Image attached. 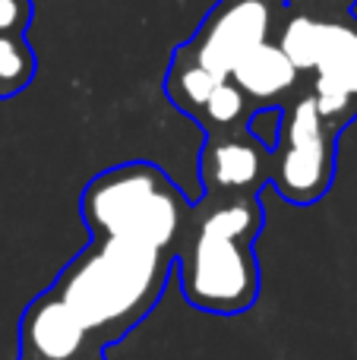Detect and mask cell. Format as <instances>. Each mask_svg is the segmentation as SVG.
Returning <instances> with one entry per match:
<instances>
[{
    "label": "cell",
    "instance_id": "6da1fadb",
    "mask_svg": "<svg viewBox=\"0 0 357 360\" xmlns=\"http://www.w3.org/2000/svg\"><path fill=\"white\" fill-rule=\"evenodd\" d=\"M174 253L133 240H98L79 253L51 294L63 300L89 335L120 338L155 307L168 285Z\"/></svg>",
    "mask_w": 357,
    "mask_h": 360
},
{
    "label": "cell",
    "instance_id": "7a4b0ae2",
    "mask_svg": "<svg viewBox=\"0 0 357 360\" xmlns=\"http://www.w3.org/2000/svg\"><path fill=\"white\" fill-rule=\"evenodd\" d=\"M263 209L253 196H231L190 228L174 253L183 297L206 313L238 316L259 297V266L253 253Z\"/></svg>",
    "mask_w": 357,
    "mask_h": 360
},
{
    "label": "cell",
    "instance_id": "3957f363",
    "mask_svg": "<svg viewBox=\"0 0 357 360\" xmlns=\"http://www.w3.org/2000/svg\"><path fill=\"white\" fill-rule=\"evenodd\" d=\"M187 202L155 165L130 162L105 171L82 193V218L98 240H133L174 253Z\"/></svg>",
    "mask_w": 357,
    "mask_h": 360
},
{
    "label": "cell",
    "instance_id": "277c9868",
    "mask_svg": "<svg viewBox=\"0 0 357 360\" xmlns=\"http://www.w3.org/2000/svg\"><path fill=\"white\" fill-rule=\"evenodd\" d=\"M335 171V149L326 133V120L316 111L313 95L301 98L285 124V149L272 171L275 193L294 205H310L326 196Z\"/></svg>",
    "mask_w": 357,
    "mask_h": 360
},
{
    "label": "cell",
    "instance_id": "5b68a950",
    "mask_svg": "<svg viewBox=\"0 0 357 360\" xmlns=\"http://www.w3.org/2000/svg\"><path fill=\"white\" fill-rule=\"evenodd\" d=\"M266 32H269V6L263 0H240L215 16L196 48V63L219 79H228L231 70L266 41Z\"/></svg>",
    "mask_w": 357,
    "mask_h": 360
},
{
    "label": "cell",
    "instance_id": "8992f818",
    "mask_svg": "<svg viewBox=\"0 0 357 360\" xmlns=\"http://www.w3.org/2000/svg\"><path fill=\"white\" fill-rule=\"evenodd\" d=\"M22 360H76L89 348V329L57 294H41L22 313Z\"/></svg>",
    "mask_w": 357,
    "mask_h": 360
},
{
    "label": "cell",
    "instance_id": "52a82bcc",
    "mask_svg": "<svg viewBox=\"0 0 357 360\" xmlns=\"http://www.w3.org/2000/svg\"><path fill=\"white\" fill-rule=\"evenodd\" d=\"M266 177V155L244 139H219L202 152V184L215 193L247 196Z\"/></svg>",
    "mask_w": 357,
    "mask_h": 360
},
{
    "label": "cell",
    "instance_id": "ba28073f",
    "mask_svg": "<svg viewBox=\"0 0 357 360\" xmlns=\"http://www.w3.org/2000/svg\"><path fill=\"white\" fill-rule=\"evenodd\" d=\"M231 76L240 92L253 95V98H275L294 86L297 70L278 44L263 41L231 70Z\"/></svg>",
    "mask_w": 357,
    "mask_h": 360
},
{
    "label": "cell",
    "instance_id": "9c48e42d",
    "mask_svg": "<svg viewBox=\"0 0 357 360\" xmlns=\"http://www.w3.org/2000/svg\"><path fill=\"white\" fill-rule=\"evenodd\" d=\"M323 79H332L357 101V32L342 22H323L316 67Z\"/></svg>",
    "mask_w": 357,
    "mask_h": 360
},
{
    "label": "cell",
    "instance_id": "30bf717a",
    "mask_svg": "<svg viewBox=\"0 0 357 360\" xmlns=\"http://www.w3.org/2000/svg\"><path fill=\"white\" fill-rule=\"evenodd\" d=\"M320 41H323V22L307 19V16H297L288 22L278 48H282L285 57L294 63V70H313L316 57H320Z\"/></svg>",
    "mask_w": 357,
    "mask_h": 360
},
{
    "label": "cell",
    "instance_id": "8fae6325",
    "mask_svg": "<svg viewBox=\"0 0 357 360\" xmlns=\"http://www.w3.org/2000/svg\"><path fill=\"white\" fill-rule=\"evenodd\" d=\"M202 108H206V114L215 124H234V120L244 114V92H240L234 82L221 79L219 86L212 89V95H209V101Z\"/></svg>",
    "mask_w": 357,
    "mask_h": 360
},
{
    "label": "cell",
    "instance_id": "7c38bea8",
    "mask_svg": "<svg viewBox=\"0 0 357 360\" xmlns=\"http://www.w3.org/2000/svg\"><path fill=\"white\" fill-rule=\"evenodd\" d=\"M313 101H316V111H320L323 120H342L345 114H351V108L357 105V101L339 86V82L323 79V76H316Z\"/></svg>",
    "mask_w": 357,
    "mask_h": 360
},
{
    "label": "cell",
    "instance_id": "4fadbf2b",
    "mask_svg": "<svg viewBox=\"0 0 357 360\" xmlns=\"http://www.w3.org/2000/svg\"><path fill=\"white\" fill-rule=\"evenodd\" d=\"M25 76H29V57L22 44L10 35H0V82L6 89H16Z\"/></svg>",
    "mask_w": 357,
    "mask_h": 360
},
{
    "label": "cell",
    "instance_id": "5bb4252c",
    "mask_svg": "<svg viewBox=\"0 0 357 360\" xmlns=\"http://www.w3.org/2000/svg\"><path fill=\"white\" fill-rule=\"evenodd\" d=\"M219 82H221V79H219L215 73H209L206 67L193 63V67H187V70L181 73V92H183V98H187L190 105H200V108H202Z\"/></svg>",
    "mask_w": 357,
    "mask_h": 360
},
{
    "label": "cell",
    "instance_id": "9a60e30c",
    "mask_svg": "<svg viewBox=\"0 0 357 360\" xmlns=\"http://www.w3.org/2000/svg\"><path fill=\"white\" fill-rule=\"evenodd\" d=\"M282 120H285V114L278 108H263V111L253 114L247 127H250V133L257 136V143L263 149H275L278 139H282Z\"/></svg>",
    "mask_w": 357,
    "mask_h": 360
},
{
    "label": "cell",
    "instance_id": "2e32d148",
    "mask_svg": "<svg viewBox=\"0 0 357 360\" xmlns=\"http://www.w3.org/2000/svg\"><path fill=\"white\" fill-rule=\"evenodd\" d=\"M22 0H0V32H13L22 22Z\"/></svg>",
    "mask_w": 357,
    "mask_h": 360
}]
</instances>
